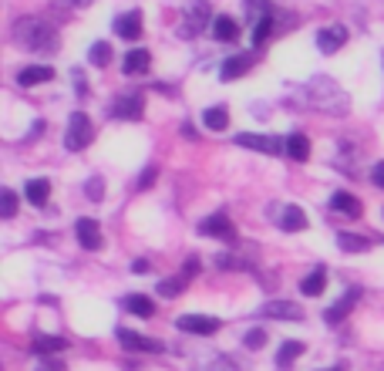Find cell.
<instances>
[{"mask_svg":"<svg viewBox=\"0 0 384 371\" xmlns=\"http://www.w3.org/2000/svg\"><path fill=\"white\" fill-rule=\"evenodd\" d=\"M10 34H14V41H17L20 48H27V51H34V54H54L61 48L58 31L44 17H20Z\"/></svg>","mask_w":384,"mask_h":371,"instance_id":"cell-1","label":"cell"},{"mask_svg":"<svg viewBox=\"0 0 384 371\" xmlns=\"http://www.w3.org/2000/svg\"><path fill=\"white\" fill-rule=\"evenodd\" d=\"M91 138H95V125H91V118L84 115V112H75L71 122H68V136H64L68 152H81Z\"/></svg>","mask_w":384,"mask_h":371,"instance_id":"cell-2","label":"cell"},{"mask_svg":"<svg viewBox=\"0 0 384 371\" xmlns=\"http://www.w3.org/2000/svg\"><path fill=\"white\" fill-rule=\"evenodd\" d=\"M182 17H186V20H182V34H186V38H199V34L209 27L212 10H209V3H206V0H192Z\"/></svg>","mask_w":384,"mask_h":371,"instance_id":"cell-3","label":"cell"},{"mask_svg":"<svg viewBox=\"0 0 384 371\" xmlns=\"http://www.w3.org/2000/svg\"><path fill=\"white\" fill-rule=\"evenodd\" d=\"M236 145H243V149H256V152H267V156H280V152H287V142H280V138H273V136H253V132L236 136Z\"/></svg>","mask_w":384,"mask_h":371,"instance_id":"cell-4","label":"cell"},{"mask_svg":"<svg viewBox=\"0 0 384 371\" xmlns=\"http://www.w3.org/2000/svg\"><path fill=\"white\" fill-rule=\"evenodd\" d=\"M142 112H145V98L142 95H118L115 105L108 108V115L121 118V122H135V118H142Z\"/></svg>","mask_w":384,"mask_h":371,"instance_id":"cell-5","label":"cell"},{"mask_svg":"<svg viewBox=\"0 0 384 371\" xmlns=\"http://www.w3.org/2000/svg\"><path fill=\"white\" fill-rule=\"evenodd\" d=\"M179 331H189V334H199V337H209V334L219 331V321L216 317H202V314H182L175 321Z\"/></svg>","mask_w":384,"mask_h":371,"instance_id":"cell-6","label":"cell"},{"mask_svg":"<svg viewBox=\"0 0 384 371\" xmlns=\"http://www.w3.org/2000/svg\"><path fill=\"white\" fill-rule=\"evenodd\" d=\"M118 341H121V348H125V351H145V354H158V351H162V341L145 337V334H135V331H128V328H118Z\"/></svg>","mask_w":384,"mask_h":371,"instance_id":"cell-7","label":"cell"},{"mask_svg":"<svg viewBox=\"0 0 384 371\" xmlns=\"http://www.w3.org/2000/svg\"><path fill=\"white\" fill-rule=\"evenodd\" d=\"M199 233H202V236H216V240H226V243H232V240H236V226H232L230 216L216 213V216H209V219H202V223H199Z\"/></svg>","mask_w":384,"mask_h":371,"instance_id":"cell-8","label":"cell"},{"mask_svg":"<svg viewBox=\"0 0 384 371\" xmlns=\"http://www.w3.org/2000/svg\"><path fill=\"white\" fill-rule=\"evenodd\" d=\"M75 236H77V243L84 247V250H101V226H98V219H77V226H75Z\"/></svg>","mask_w":384,"mask_h":371,"instance_id":"cell-9","label":"cell"},{"mask_svg":"<svg viewBox=\"0 0 384 371\" xmlns=\"http://www.w3.org/2000/svg\"><path fill=\"white\" fill-rule=\"evenodd\" d=\"M263 317H276V321H300L304 311H300V304H293V300H269L263 304Z\"/></svg>","mask_w":384,"mask_h":371,"instance_id":"cell-10","label":"cell"},{"mask_svg":"<svg viewBox=\"0 0 384 371\" xmlns=\"http://www.w3.org/2000/svg\"><path fill=\"white\" fill-rule=\"evenodd\" d=\"M357 300H361V291H357V287H354V291H347L344 297L337 300V304H330V307H327V311H324L327 324H341V321H344L347 314H350V307H354Z\"/></svg>","mask_w":384,"mask_h":371,"instance_id":"cell-11","label":"cell"},{"mask_svg":"<svg viewBox=\"0 0 384 371\" xmlns=\"http://www.w3.org/2000/svg\"><path fill=\"white\" fill-rule=\"evenodd\" d=\"M253 54H232L230 61H223V71H219V78L223 81H236V78H243L246 71L253 68Z\"/></svg>","mask_w":384,"mask_h":371,"instance_id":"cell-12","label":"cell"},{"mask_svg":"<svg viewBox=\"0 0 384 371\" xmlns=\"http://www.w3.org/2000/svg\"><path fill=\"white\" fill-rule=\"evenodd\" d=\"M330 210L341 213V216H350V219H357V216L364 213V210H361V199L350 196V193H334L330 196Z\"/></svg>","mask_w":384,"mask_h":371,"instance_id":"cell-13","label":"cell"},{"mask_svg":"<svg viewBox=\"0 0 384 371\" xmlns=\"http://www.w3.org/2000/svg\"><path fill=\"white\" fill-rule=\"evenodd\" d=\"M54 78V68H47V64H31V68H24L17 75V85L20 88H34V85H44V81Z\"/></svg>","mask_w":384,"mask_h":371,"instance_id":"cell-14","label":"cell"},{"mask_svg":"<svg viewBox=\"0 0 384 371\" xmlns=\"http://www.w3.org/2000/svg\"><path fill=\"white\" fill-rule=\"evenodd\" d=\"M125 75H149V68H152V54L145 51V48H135L125 54Z\"/></svg>","mask_w":384,"mask_h":371,"instance_id":"cell-15","label":"cell"},{"mask_svg":"<svg viewBox=\"0 0 384 371\" xmlns=\"http://www.w3.org/2000/svg\"><path fill=\"white\" fill-rule=\"evenodd\" d=\"M115 34L125 41H138L142 38V14L135 10V14H121L115 20Z\"/></svg>","mask_w":384,"mask_h":371,"instance_id":"cell-16","label":"cell"},{"mask_svg":"<svg viewBox=\"0 0 384 371\" xmlns=\"http://www.w3.org/2000/svg\"><path fill=\"white\" fill-rule=\"evenodd\" d=\"M347 41V31L344 27H327L317 34V48L324 51V54H334V51H341V44Z\"/></svg>","mask_w":384,"mask_h":371,"instance_id":"cell-17","label":"cell"},{"mask_svg":"<svg viewBox=\"0 0 384 371\" xmlns=\"http://www.w3.org/2000/svg\"><path fill=\"white\" fill-rule=\"evenodd\" d=\"M327 287V270L324 267H313L307 277H304V284H300V291L307 293V297H320Z\"/></svg>","mask_w":384,"mask_h":371,"instance_id":"cell-18","label":"cell"},{"mask_svg":"<svg viewBox=\"0 0 384 371\" xmlns=\"http://www.w3.org/2000/svg\"><path fill=\"white\" fill-rule=\"evenodd\" d=\"M202 125H206L209 132H226V129H230V112H226L223 105H216V108H206V115H202Z\"/></svg>","mask_w":384,"mask_h":371,"instance_id":"cell-19","label":"cell"},{"mask_svg":"<svg viewBox=\"0 0 384 371\" xmlns=\"http://www.w3.org/2000/svg\"><path fill=\"white\" fill-rule=\"evenodd\" d=\"M280 226H283L287 233H297V230H304V226H307V213H304L300 206H283Z\"/></svg>","mask_w":384,"mask_h":371,"instance_id":"cell-20","label":"cell"},{"mask_svg":"<svg viewBox=\"0 0 384 371\" xmlns=\"http://www.w3.org/2000/svg\"><path fill=\"white\" fill-rule=\"evenodd\" d=\"M47 196H51V182H47V179H31V182H27V199H31V206H47Z\"/></svg>","mask_w":384,"mask_h":371,"instance_id":"cell-21","label":"cell"},{"mask_svg":"<svg viewBox=\"0 0 384 371\" xmlns=\"http://www.w3.org/2000/svg\"><path fill=\"white\" fill-rule=\"evenodd\" d=\"M212 31H216V38L219 41H236L239 38V24L232 17H226V14H219V17L212 20Z\"/></svg>","mask_w":384,"mask_h":371,"instance_id":"cell-22","label":"cell"},{"mask_svg":"<svg viewBox=\"0 0 384 371\" xmlns=\"http://www.w3.org/2000/svg\"><path fill=\"white\" fill-rule=\"evenodd\" d=\"M300 354H304V341H287V344H283V348L276 351V368L287 371L290 365H293V361L300 358Z\"/></svg>","mask_w":384,"mask_h":371,"instance_id":"cell-23","label":"cell"},{"mask_svg":"<svg viewBox=\"0 0 384 371\" xmlns=\"http://www.w3.org/2000/svg\"><path fill=\"white\" fill-rule=\"evenodd\" d=\"M125 307H128L135 317H152L155 314V304L145 297V293H132V297H125Z\"/></svg>","mask_w":384,"mask_h":371,"instance_id":"cell-24","label":"cell"},{"mask_svg":"<svg viewBox=\"0 0 384 371\" xmlns=\"http://www.w3.org/2000/svg\"><path fill=\"white\" fill-rule=\"evenodd\" d=\"M287 156L297 162H307L310 159V138L307 136H290L287 138Z\"/></svg>","mask_w":384,"mask_h":371,"instance_id":"cell-25","label":"cell"},{"mask_svg":"<svg viewBox=\"0 0 384 371\" xmlns=\"http://www.w3.org/2000/svg\"><path fill=\"white\" fill-rule=\"evenodd\" d=\"M337 247L347 250V254H364V250H371V240L354 236V233H337Z\"/></svg>","mask_w":384,"mask_h":371,"instance_id":"cell-26","label":"cell"},{"mask_svg":"<svg viewBox=\"0 0 384 371\" xmlns=\"http://www.w3.org/2000/svg\"><path fill=\"white\" fill-rule=\"evenodd\" d=\"M31 348H34L38 354H54V351H64L68 341H64V337H51V334H44V337H38Z\"/></svg>","mask_w":384,"mask_h":371,"instance_id":"cell-27","label":"cell"},{"mask_svg":"<svg viewBox=\"0 0 384 371\" xmlns=\"http://www.w3.org/2000/svg\"><path fill=\"white\" fill-rule=\"evenodd\" d=\"M88 61H91L95 68H105V64L112 61V44H105V41L91 44V54H88Z\"/></svg>","mask_w":384,"mask_h":371,"instance_id":"cell-28","label":"cell"},{"mask_svg":"<svg viewBox=\"0 0 384 371\" xmlns=\"http://www.w3.org/2000/svg\"><path fill=\"white\" fill-rule=\"evenodd\" d=\"M14 213H17V196H14V189H3L0 193V216L10 219Z\"/></svg>","mask_w":384,"mask_h":371,"instance_id":"cell-29","label":"cell"},{"mask_svg":"<svg viewBox=\"0 0 384 371\" xmlns=\"http://www.w3.org/2000/svg\"><path fill=\"white\" fill-rule=\"evenodd\" d=\"M182 284H186V277H172V280H162V284H158V293L172 300V297H179V293H182Z\"/></svg>","mask_w":384,"mask_h":371,"instance_id":"cell-30","label":"cell"},{"mask_svg":"<svg viewBox=\"0 0 384 371\" xmlns=\"http://www.w3.org/2000/svg\"><path fill=\"white\" fill-rule=\"evenodd\" d=\"M269 31H273V17H269V10L260 17V24H256V31H253V44H263V41L269 38Z\"/></svg>","mask_w":384,"mask_h":371,"instance_id":"cell-31","label":"cell"},{"mask_svg":"<svg viewBox=\"0 0 384 371\" xmlns=\"http://www.w3.org/2000/svg\"><path fill=\"white\" fill-rule=\"evenodd\" d=\"M243 341H246V348H250V351H260V348H263V344H267V334L260 331V328H253V331L246 334V337H243Z\"/></svg>","mask_w":384,"mask_h":371,"instance_id":"cell-32","label":"cell"},{"mask_svg":"<svg viewBox=\"0 0 384 371\" xmlns=\"http://www.w3.org/2000/svg\"><path fill=\"white\" fill-rule=\"evenodd\" d=\"M34 371H68V365H64V361H58V358H44V361H40Z\"/></svg>","mask_w":384,"mask_h":371,"instance_id":"cell-33","label":"cell"},{"mask_svg":"<svg viewBox=\"0 0 384 371\" xmlns=\"http://www.w3.org/2000/svg\"><path fill=\"white\" fill-rule=\"evenodd\" d=\"M152 186H155V169H145L138 176V182H135V189H152Z\"/></svg>","mask_w":384,"mask_h":371,"instance_id":"cell-34","label":"cell"},{"mask_svg":"<svg viewBox=\"0 0 384 371\" xmlns=\"http://www.w3.org/2000/svg\"><path fill=\"white\" fill-rule=\"evenodd\" d=\"M88 196H91V199H95V203H98V199H101V196H105V186H101V179H88Z\"/></svg>","mask_w":384,"mask_h":371,"instance_id":"cell-35","label":"cell"},{"mask_svg":"<svg viewBox=\"0 0 384 371\" xmlns=\"http://www.w3.org/2000/svg\"><path fill=\"white\" fill-rule=\"evenodd\" d=\"M199 274V256H186V263H182V277H195Z\"/></svg>","mask_w":384,"mask_h":371,"instance_id":"cell-36","label":"cell"},{"mask_svg":"<svg viewBox=\"0 0 384 371\" xmlns=\"http://www.w3.org/2000/svg\"><path fill=\"white\" fill-rule=\"evenodd\" d=\"M371 182H374L378 189H384V162H378V166L371 169Z\"/></svg>","mask_w":384,"mask_h":371,"instance_id":"cell-37","label":"cell"},{"mask_svg":"<svg viewBox=\"0 0 384 371\" xmlns=\"http://www.w3.org/2000/svg\"><path fill=\"white\" fill-rule=\"evenodd\" d=\"M202 371H236V368H232V365L226 361V358H216V361H212V365H206Z\"/></svg>","mask_w":384,"mask_h":371,"instance_id":"cell-38","label":"cell"},{"mask_svg":"<svg viewBox=\"0 0 384 371\" xmlns=\"http://www.w3.org/2000/svg\"><path fill=\"white\" fill-rule=\"evenodd\" d=\"M149 270V260H132V274H145Z\"/></svg>","mask_w":384,"mask_h":371,"instance_id":"cell-39","label":"cell"},{"mask_svg":"<svg viewBox=\"0 0 384 371\" xmlns=\"http://www.w3.org/2000/svg\"><path fill=\"white\" fill-rule=\"evenodd\" d=\"M182 136H186V138H195V129H192L189 122H186V125H182Z\"/></svg>","mask_w":384,"mask_h":371,"instance_id":"cell-40","label":"cell"},{"mask_svg":"<svg viewBox=\"0 0 384 371\" xmlns=\"http://www.w3.org/2000/svg\"><path fill=\"white\" fill-rule=\"evenodd\" d=\"M71 7H88V3H95V0H68Z\"/></svg>","mask_w":384,"mask_h":371,"instance_id":"cell-41","label":"cell"},{"mask_svg":"<svg viewBox=\"0 0 384 371\" xmlns=\"http://www.w3.org/2000/svg\"><path fill=\"white\" fill-rule=\"evenodd\" d=\"M330 371H341V368H330Z\"/></svg>","mask_w":384,"mask_h":371,"instance_id":"cell-42","label":"cell"}]
</instances>
